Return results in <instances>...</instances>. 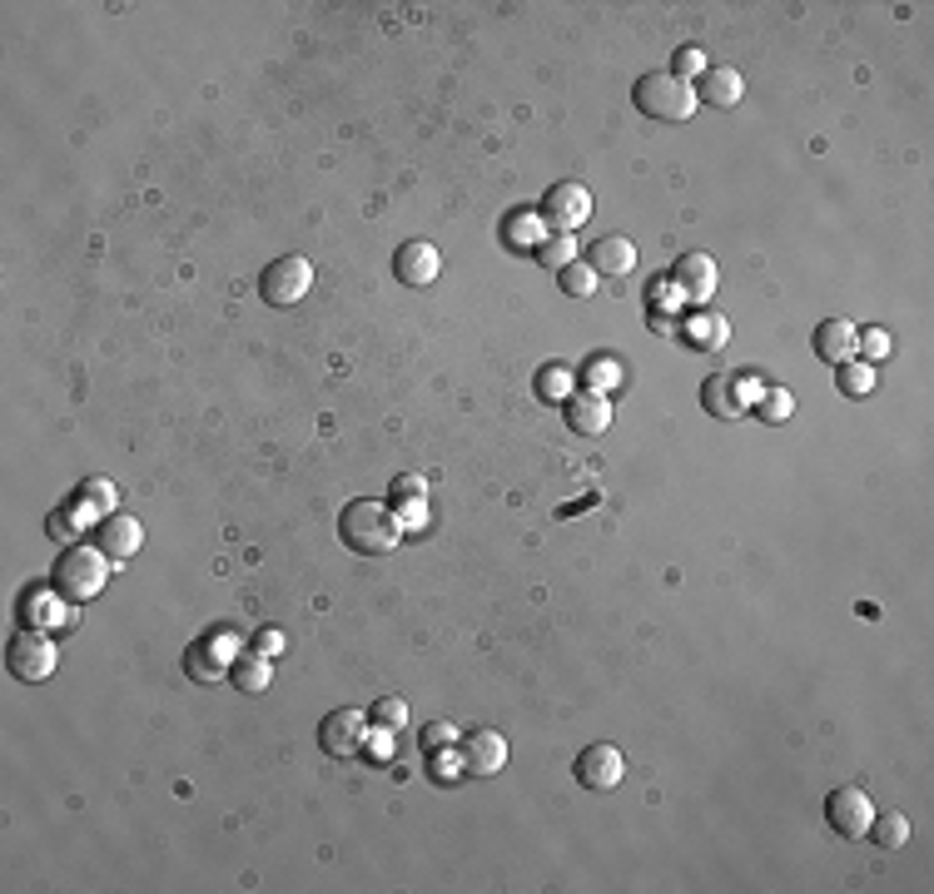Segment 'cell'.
Here are the masks:
<instances>
[{
    "instance_id": "obj_1",
    "label": "cell",
    "mask_w": 934,
    "mask_h": 894,
    "mask_svg": "<svg viewBox=\"0 0 934 894\" xmlns=\"http://www.w3.org/2000/svg\"><path fill=\"white\" fill-rule=\"evenodd\" d=\"M403 537V522L388 503H374V497H358V503L344 507L338 517V542L358 557H388Z\"/></svg>"
},
{
    "instance_id": "obj_2",
    "label": "cell",
    "mask_w": 934,
    "mask_h": 894,
    "mask_svg": "<svg viewBox=\"0 0 934 894\" xmlns=\"http://www.w3.org/2000/svg\"><path fill=\"white\" fill-rule=\"evenodd\" d=\"M632 100H636V110H642L646 120H656V125H686L696 115V105H700L692 80H676L672 70H646L642 80H636Z\"/></svg>"
},
{
    "instance_id": "obj_3",
    "label": "cell",
    "mask_w": 934,
    "mask_h": 894,
    "mask_svg": "<svg viewBox=\"0 0 934 894\" xmlns=\"http://www.w3.org/2000/svg\"><path fill=\"white\" fill-rule=\"evenodd\" d=\"M239 656H244L239 632H234V626H209V632L185 652V670H189V681H199V686H219V681H229V670H234Z\"/></svg>"
},
{
    "instance_id": "obj_4",
    "label": "cell",
    "mask_w": 934,
    "mask_h": 894,
    "mask_svg": "<svg viewBox=\"0 0 934 894\" xmlns=\"http://www.w3.org/2000/svg\"><path fill=\"white\" fill-rule=\"evenodd\" d=\"M110 582V557L100 547H70L66 557L56 562V592L66 602H95Z\"/></svg>"
},
{
    "instance_id": "obj_5",
    "label": "cell",
    "mask_w": 934,
    "mask_h": 894,
    "mask_svg": "<svg viewBox=\"0 0 934 894\" xmlns=\"http://www.w3.org/2000/svg\"><path fill=\"white\" fill-rule=\"evenodd\" d=\"M309 289H314V264L299 259V254H284V259H274L269 269L259 274V294H264V304H274V308H294Z\"/></svg>"
},
{
    "instance_id": "obj_6",
    "label": "cell",
    "mask_w": 934,
    "mask_h": 894,
    "mask_svg": "<svg viewBox=\"0 0 934 894\" xmlns=\"http://www.w3.org/2000/svg\"><path fill=\"white\" fill-rule=\"evenodd\" d=\"M756 383L746 378V372H736V368H726V372H711L706 383H700V403H706V413L711 418H746L751 413V403H756Z\"/></svg>"
},
{
    "instance_id": "obj_7",
    "label": "cell",
    "mask_w": 934,
    "mask_h": 894,
    "mask_svg": "<svg viewBox=\"0 0 934 894\" xmlns=\"http://www.w3.org/2000/svg\"><path fill=\"white\" fill-rule=\"evenodd\" d=\"M56 662H60L56 642H50V636H40V632H20L16 642L6 646V666H10V676H16V681H26V686H40V681H50V676H56Z\"/></svg>"
},
{
    "instance_id": "obj_8",
    "label": "cell",
    "mask_w": 934,
    "mask_h": 894,
    "mask_svg": "<svg viewBox=\"0 0 934 894\" xmlns=\"http://www.w3.org/2000/svg\"><path fill=\"white\" fill-rule=\"evenodd\" d=\"M364 736H368V716L354 706L328 711L324 726H318V745H324V755H334V761H348V755L364 751Z\"/></svg>"
},
{
    "instance_id": "obj_9",
    "label": "cell",
    "mask_w": 934,
    "mask_h": 894,
    "mask_svg": "<svg viewBox=\"0 0 934 894\" xmlns=\"http://www.w3.org/2000/svg\"><path fill=\"white\" fill-rule=\"evenodd\" d=\"M825 820H831V830L841 840H865L870 820H875V805H870V795L860 791V785H841V791H831V801H825Z\"/></svg>"
},
{
    "instance_id": "obj_10",
    "label": "cell",
    "mask_w": 934,
    "mask_h": 894,
    "mask_svg": "<svg viewBox=\"0 0 934 894\" xmlns=\"http://www.w3.org/2000/svg\"><path fill=\"white\" fill-rule=\"evenodd\" d=\"M543 224L547 229H557V234H572L577 224H587L592 219V195H587V185H552L547 195H543Z\"/></svg>"
},
{
    "instance_id": "obj_11",
    "label": "cell",
    "mask_w": 934,
    "mask_h": 894,
    "mask_svg": "<svg viewBox=\"0 0 934 894\" xmlns=\"http://www.w3.org/2000/svg\"><path fill=\"white\" fill-rule=\"evenodd\" d=\"M672 284H676V294H682V304L706 308L711 294H716V284H721V269H716L711 254H682L676 269H672Z\"/></svg>"
},
{
    "instance_id": "obj_12",
    "label": "cell",
    "mask_w": 934,
    "mask_h": 894,
    "mask_svg": "<svg viewBox=\"0 0 934 894\" xmlns=\"http://www.w3.org/2000/svg\"><path fill=\"white\" fill-rule=\"evenodd\" d=\"M393 274H398L403 289H428L443 274V254L433 249L428 239H408L398 254H393Z\"/></svg>"
},
{
    "instance_id": "obj_13",
    "label": "cell",
    "mask_w": 934,
    "mask_h": 894,
    "mask_svg": "<svg viewBox=\"0 0 934 894\" xmlns=\"http://www.w3.org/2000/svg\"><path fill=\"white\" fill-rule=\"evenodd\" d=\"M572 771H577V781L587 785V791H617L622 775H626V755L617 751V745H587Z\"/></svg>"
},
{
    "instance_id": "obj_14",
    "label": "cell",
    "mask_w": 934,
    "mask_h": 894,
    "mask_svg": "<svg viewBox=\"0 0 934 894\" xmlns=\"http://www.w3.org/2000/svg\"><path fill=\"white\" fill-rule=\"evenodd\" d=\"M855 344H860V328L851 324V318H825V324H815V334H811L815 358H821V364H835V368L860 358Z\"/></svg>"
},
{
    "instance_id": "obj_15",
    "label": "cell",
    "mask_w": 934,
    "mask_h": 894,
    "mask_svg": "<svg viewBox=\"0 0 934 894\" xmlns=\"http://www.w3.org/2000/svg\"><path fill=\"white\" fill-rule=\"evenodd\" d=\"M567 428L577 433V438H597V433H607V428H612V403H607V393H597V388L572 393V398H567Z\"/></svg>"
},
{
    "instance_id": "obj_16",
    "label": "cell",
    "mask_w": 934,
    "mask_h": 894,
    "mask_svg": "<svg viewBox=\"0 0 934 894\" xmlns=\"http://www.w3.org/2000/svg\"><path fill=\"white\" fill-rule=\"evenodd\" d=\"M696 100L716 105V110H736V105L746 100V74L736 66H706L696 80Z\"/></svg>"
},
{
    "instance_id": "obj_17",
    "label": "cell",
    "mask_w": 934,
    "mask_h": 894,
    "mask_svg": "<svg viewBox=\"0 0 934 894\" xmlns=\"http://www.w3.org/2000/svg\"><path fill=\"white\" fill-rule=\"evenodd\" d=\"M140 542H145V527L135 517H105V522H95V547L105 552L110 562H125V557H135L140 552Z\"/></svg>"
},
{
    "instance_id": "obj_18",
    "label": "cell",
    "mask_w": 934,
    "mask_h": 894,
    "mask_svg": "<svg viewBox=\"0 0 934 894\" xmlns=\"http://www.w3.org/2000/svg\"><path fill=\"white\" fill-rule=\"evenodd\" d=\"M507 765V741L497 731H473L463 741V771L467 775H497Z\"/></svg>"
},
{
    "instance_id": "obj_19",
    "label": "cell",
    "mask_w": 934,
    "mask_h": 894,
    "mask_svg": "<svg viewBox=\"0 0 934 894\" xmlns=\"http://www.w3.org/2000/svg\"><path fill=\"white\" fill-rule=\"evenodd\" d=\"M587 264L602 274V279H626V274L636 269V244L622 239V234H607V239L592 244Z\"/></svg>"
},
{
    "instance_id": "obj_20",
    "label": "cell",
    "mask_w": 934,
    "mask_h": 894,
    "mask_svg": "<svg viewBox=\"0 0 934 894\" xmlns=\"http://www.w3.org/2000/svg\"><path fill=\"white\" fill-rule=\"evenodd\" d=\"M682 338L692 348H706V354H716V348H726L731 344V324L721 314H706V308H700V314H692L682 324Z\"/></svg>"
},
{
    "instance_id": "obj_21",
    "label": "cell",
    "mask_w": 934,
    "mask_h": 894,
    "mask_svg": "<svg viewBox=\"0 0 934 894\" xmlns=\"http://www.w3.org/2000/svg\"><path fill=\"white\" fill-rule=\"evenodd\" d=\"M229 676H234V686H239L244 696H259V691L274 686V662H269V656H259V652H254V656H239Z\"/></svg>"
},
{
    "instance_id": "obj_22",
    "label": "cell",
    "mask_w": 934,
    "mask_h": 894,
    "mask_svg": "<svg viewBox=\"0 0 934 894\" xmlns=\"http://www.w3.org/2000/svg\"><path fill=\"white\" fill-rule=\"evenodd\" d=\"M115 483H105V477H90V483L80 487V503H76V513L80 517H95V522H105V517H115Z\"/></svg>"
},
{
    "instance_id": "obj_23",
    "label": "cell",
    "mask_w": 934,
    "mask_h": 894,
    "mask_svg": "<svg viewBox=\"0 0 934 894\" xmlns=\"http://www.w3.org/2000/svg\"><path fill=\"white\" fill-rule=\"evenodd\" d=\"M835 383H841L845 398H870L875 383H880V372H875V364H865V358H851V364L835 368Z\"/></svg>"
},
{
    "instance_id": "obj_24",
    "label": "cell",
    "mask_w": 934,
    "mask_h": 894,
    "mask_svg": "<svg viewBox=\"0 0 934 894\" xmlns=\"http://www.w3.org/2000/svg\"><path fill=\"white\" fill-rule=\"evenodd\" d=\"M870 840H875L880 850H900L910 840V820L900 815V811H875V820H870V830H865Z\"/></svg>"
},
{
    "instance_id": "obj_25",
    "label": "cell",
    "mask_w": 934,
    "mask_h": 894,
    "mask_svg": "<svg viewBox=\"0 0 934 894\" xmlns=\"http://www.w3.org/2000/svg\"><path fill=\"white\" fill-rule=\"evenodd\" d=\"M503 239L513 244V249H537L543 244V215L537 209H523V215H513L503 224Z\"/></svg>"
},
{
    "instance_id": "obj_26",
    "label": "cell",
    "mask_w": 934,
    "mask_h": 894,
    "mask_svg": "<svg viewBox=\"0 0 934 894\" xmlns=\"http://www.w3.org/2000/svg\"><path fill=\"white\" fill-rule=\"evenodd\" d=\"M597 279H602V274L592 269L587 259H572L567 269H557V284H562V294H572V298H592V294H597Z\"/></svg>"
},
{
    "instance_id": "obj_27",
    "label": "cell",
    "mask_w": 934,
    "mask_h": 894,
    "mask_svg": "<svg viewBox=\"0 0 934 894\" xmlns=\"http://www.w3.org/2000/svg\"><path fill=\"white\" fill-rule=\"evenodd\" d=\"M751 413H756V418H766V423H785L795 413V398L785 388H766V393H756Z\"/></svg>"
},
{
    "instance_id": "obj_28",
    "label": "cell",
    "mask_w": 934,
    "mask_h": 894,
    "mask_svg": "<svg viewBox=\"0 0 934 894\" xmlns=\"http://www.w3.org/2000/svg\"><path fill=\"white\" fill-rule=\"evenodd\" d=\"M537 259H543L547 269H567V264L577 259V239H572V234H552V239L537 244Z\"/></svg>"
},
{
    "instance_id": "obj_29",
    "label": "cell",
    "mask_w": 934,
    "mask_h": 894,
    "mask_svg": "<svg viewBox=\"0 0 934 894\" xmlns=\"http://www.w3.org/2000/svg\"><path fill=\"white\" fill-rule=\"evenodd\" d=\"M26 622H60V626H76V606L70 612H56V602H50L46 592H36V596H26Z\"/></svg>"
},
{
    "instance_id": "obj_30",
    "label": "cell",
    "mask_w": 934,
    "mask_h": 894,
    "mask_svg": "<svg viewBox=\"0 0 934 894\" xmlns=\"http://www.w3.org/2000/svg\"><path fill=\"white\" fill-rule=\"evenodd\" d=\"M617 383H622V364H617V358H592V368H587V388L607 393V388H617Z\"/></svg>"
},
{
    "instance_id": "obj_31",
    "label": "cell",
    "mask_w": 934,
    "mask_h": 894,
    "mask_svg": "<svg viewBox=\"0 0 934 894\" xmlns=\"http://www.w3.org/2000/svg\"><path fill=\"white\" fill-rule=\"evenodd\" d=\"M374 721H378V726H384V731H398V726H408V701H403V696H384V701H378V706H374Z\"/></svg>"
},
{
    "instance_id": "obj_32",
    "label": "cell",
    "mask_w": 934,
    "mask_h": 894,
    "mask_svg": "<svg viewBox=\"0 0 934 894\" xmlns=\"http://www.w3.org/2000/svg\"><path fill=\"white\" fill-rule=\"evenodd\" d=\"M855 354H865V364H880V358H890V334L885 328H865L855 344Z\"/></svg>"
},
{
    "instance_id": "obj_33",
    "label": "cell",
    "mask_w": 934,
    "mask_h": 894,
    "mask_svg": "<svg viewBox=\"0 0 934 894\" xmlns=\"http://www.w3.org/2000/svg\"><path fill=\"white\" fill-rule=\"evenodd\" d=\"M537 393H543V398H562V403H567L572 398V378L562 368H547V372H537Z\"/></svg>"
},
{
    "instance_id": "obj_34",
    "label": "cell",
    "mask_w": 934,
    "mask_h": 894,
    "mask_svg": "<svg viewBox=\"0 0 934 894\" xmlns=\"http://www.w3.org/2000/svg\"><path fill=\"white\" fill-rule=\"evenodd\" d=\"M646 304H652V308H662V304L676 308V304H682V294H676V284H672V274H662V279L646 284Z\"/></svg>"
},
{
    "instance_id": "obj_35",
    "label": "cell",
    "mask_w": 934,
    "mask_h": 894,
    "mask_svg": "<svg viewBox=\"0 0 934 894\" xmlns=\"http://www.w3.org/2000/svg\"><path fill=\"white\" fill-rule=\"evenodd\" d=\"M700 70H706V56H700V46H682V50H676V70H672L676 80H686V74H696V80H700Z\"/></svg>"
},
{
    "instance_id": "obj_36",
    "label": "cell",
    "mask_w": 934,
    "mask_h": 894,
    "mask_svg": "<svg viewBox=\"0 0 934 894\" xmlns=\"http://www.w3.org/2000/svg\"><path fill=\"white\" fill-rule=\"evenodd\" d=\"M254 646H259V656H269V662H274V656H284V652H289V642H284V632H279V626H264V632H259V642H254Z\"/></svg>"
},
{
    "instance_id": "obj_37",
    "label": "cell",
    "mask_w": 934,
    "mask_h": 894,
    "mask_svg": "<svg viewBox=\"0 0 934 894\" xmlns=\"http://www.w3.org/2000/svg\"><path fill=\"white\" fill-rule=\"evenodd\" d=\"M428 493V483H423V477H398V483H393V497H398V503H418V497Z\"/></svg>"
},
{
    "instance_id": "obj_38",
    "label": "cell",
    "mask_w": 934,
    "mask_h": 894,
    "mask_svg": "<svg viewBox=\"0 0 934 894\" xmlns=\"http://www.w3.org/2000/svg\"><path fill=\"white\" fill-rule=\"evenodd\" d=\"M652 328H656V334H676V318L662 314V308H652Z\"/></svg>"
},
{
    "instance_id": "obj_39",
    "label": "cell",
    "mask_w": 934,
    "mask_h": 894,
    "mask_svg": "<svg viewBox=\"0 0 934 894\" xmlns=\"http://www.w3.org/2000/svg\"><path fill=\"white\" fill-rule=\"evenodd\" d=\"M374 755H393V731L378 726V741H374Z\"/></svg>"
}]
</instances>
